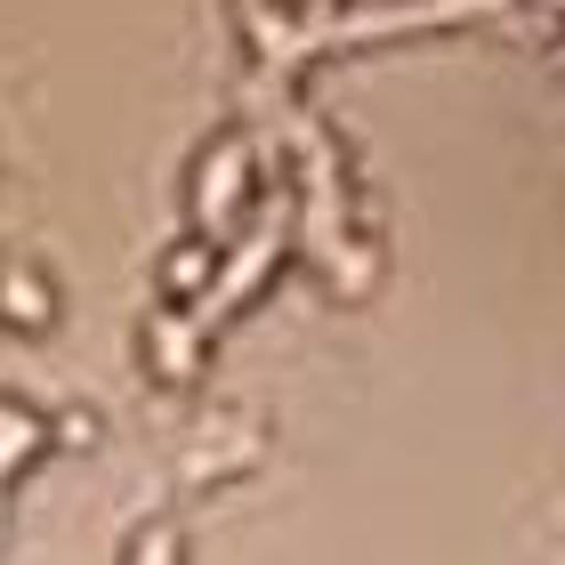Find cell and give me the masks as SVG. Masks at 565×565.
I'll return each mask as SVG.
<instances>
[{"label": "cell", "mask_w": 565, "mask_h": 565, "mask_svg": "<svg viewBox=\"0 0 565 565\" xmlns=\"http://www.w3.org/2000/svg\"><path fill=\"white\" fill-rule=\"evenodd\" d=\"M243 146H211V162H202V218H235L243 211Z\"/></svg>", "instance_id": "obj_1"}, {"label": "cell", "mask_w": 565, "mask_h": 565, "mask_svg": "<svg viewBox=\"0 0 565 565\" xmlns=\"http://www.w3.org/2000/svg\"><path fill=\"white\" fill-rule=\"evenodd\" d=\"M170 282H178V291H194V282H202V250H178V267H170Z\"/></svg>", "instance_id": "obj_2"}]
</instances>
